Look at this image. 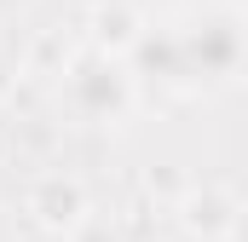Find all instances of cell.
<instances>
[{"instance_id": "6da1fadb", "label": "cell", "mask_w": 248, "mask_h": 242, "mask_svg": "<svg viewBox=\"0 0 248 242\" xmlns=\"http://www.w3.org/2000/svg\"><path fill=\"white\" fill-rule=\"evenodd\" d=\"M173 46H179V69H185V87H231L243 75V6L237 0H214L190 17L185 29H173Z\"/></svg>"}, {"instance_id": "7a4b0ae2", "label": "cell", "mask_w": 248, "mask_h": 242, "mask_svg": "<svg viewBox=\"0 0 248 242\" xmlns=\"http://www.w3.org/2000/svg\"><path fill=\"white\" fill-rule=\"evenodd\" d=\"M63 110L87 127H116L133 110V75L122 58H104V52H75L63 69Z\"/></svg>"}, {"instance_id": "3957f363", "label": "cell", "mask_w": 248, "mask_h": 242, "mask_svg": "<svg viewBox=\"0 0 248 242\" xmlns=\"http://www.w3.org/2000/svg\"><path fill=\"white\" fill-rule=\"evenodd\" d=\"M87 213H93V202H87V184L75 179V173H41V179L29 184V219L41 231L69 237L75 225H87Z\"/></svg>"}, {"instance_id": "277c9868", "label": "cell", "mask_w": 248, "mask_h": 242, "mask_svg": "<svg viewBox=\"0 0 248 242\" xmlns=\"http://www.w3.org/2000/svg\"><path fill=\"white\" fill-rule=\"evenodd\" d=\"M237 219H243V202L225 184H196V190L179 196V225L196 242H231L237 237Z\"/></svg>"}, {"instance_id": "5b68a950", "label": "cell", "mask_w": 248, "mask_h": 242, "mask_svg": "<svg viewBox=\"0 0 248 242\" xmlns=\"http://www.w3.org/2000/svg\"><path fill=\"white\" fill-rule=\"evenodd\" d=\"M144 29H150V23H144L139 6H127V0L93 6V52H104V58H127V52L139 46Z\"/></svg>"}, {"instance_id": "8992f818", "label": "cell", "mask_w": 248, "mask_h": 242, "mask_svg": "<svg viewBox=\"0 0 248 242\" xmlns=\"http://www.w3.org/2000/svg\"><path fill=\"white\" fill-rule=\"evenodd\" d=\"M69 242H122V237H116L110 225H98V219H87V225H75V231H69Z\"/></svg>"}, {"instance_id": "52a82bcc", "label": "cell", "mask_w": 248, "mask_h": 242, "mask_svg": "<svg viewBox=\"0 0 248 242\" xmlns=\"http://www.w3.org/2000/svg\"><path fill=\"white\" fill-rule=\"evenodd\" d=\"M6 92H12V63L0 58V98H6Z\"/></svg>"}, {"instance_id": "ba28073f", "label": "cell", "mask_w": 248, "mask_h": 242, "mask_svg": "<svg viewBox=\"0 0 248 242\" xmlns=\"http://www.w3.org/2000/svg\"><path fill=\"white\" fill-rule=\"evenodd\" d=\"M17 6H29V0H0V12H17Z\"/></svg>"}]
</instances>
